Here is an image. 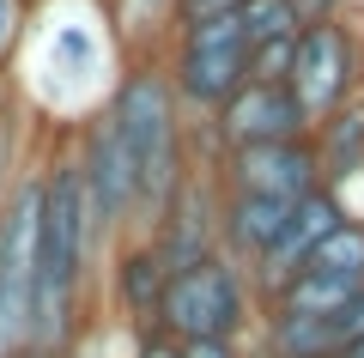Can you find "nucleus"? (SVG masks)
<instances>
[{
  "mask_svg": "<svg viewBox=\"0 0 364 358\" xmlns=\"http://www.w3.org/2000/svg\"><path fill=\"white\" fill-rule=\"evenodd\" d=\"M164 261L152 256V243H140V249H128V256L116 261V285H122V304L134 310L140 322H158V298H164Z\"/></svg>",
  "mask_w": 364,
  "mask_h": 358,
  "instance_id": "14",
  "label": "nucleus"
},
{
  "mask_svg": "<svg viewBox=\"0 0 364 358\" xmlns=\"http://www.w3.org/2000/svg\"><path fill=\"white\" fill-rule=\"evenodd\" d=\"M213 134H219L225 152H237V146H273V140H310V115L298 110L291 85H255V79H243L213 110Z\"/></svg>",
  "mask_w": 364,
  "mask_h": 358,
  "instance_id": "7",
  "label": "nucleus"
},
{
  "mask_svg": "<svg viewBox=\"0 0 364 358\" xmlns=\"http://www.w3.org/2000/svg\"><path fill=\"white\" fill-rule=\"evenodd\" d=\"M298 273H316V280H334V285L364 292V225H358V219H340L322 243L304 256Z\"/></svg>",
  "mask_w": 364,
  "mask_h": 358,
  "instance_id": "13",
  "label": "nucleus"
},
{
  "mask_svg": "<svg viewBox=\"0 0 364 358\" xmlns=\"http://www.w3.org/2000/svg\"><path fill=\"white\" fill-rule=\"evenodd\" d=\"M146 6H176V0H146Z\"/></svg>",
  "mask_w": 364,
  "mask_h": 358,
  "instance_id": "24",
  "label": "nucleus"
},
{
  "mask_svg": "<svg viewBox=\"0 0 364 358\" xmlns=\"http://www.w3.org/2000/svg\"><path fill=\"white\" fill-rule=\"evenodd\" d=\"M352 79H358V61H352V37L346 31H340L334 19H328V25H304L286 85H291V98H298V110L310 115V128L352 98Z\"/></svg>",
  "mask_w": 364,
  "mask_h": 358,
  "instance_id": "6",
  "label": "nucleus"
},
{
  "mask_svg": "<svg viewBox=\"0 0 364 358\" xmlns=\"http://www.w3.org/2000/svg\"><path fill=\"white\" fill-rule=\"evenodd\" d=\"M6 358H37V352H31V346H18V352H6Z\"/></svg>",
  "mask_w": 364,
  "mask_h": 358,
  "instance_id": "23",
  "label": "nucleus"
},
{
  "mask_svg": "<svg viewBox=\"0 0 364 358\" xmlns=\"http://www.w3.org/2000/svg\"><path fill=\"white\" fill-rule=\"evenodd\" d=\"M237 0H176V19H207V13H231Z\"/></svg>",
  "mask_w": 364,
  "mask_h": 358,
  "instance_id": "21",
  "label": "nucleus"
},
{
  "mask_svg": "<svg viewBox=\"0 0 364 358\" xmlns=\"http://www.w3.org/2000/svg\"><path fill=\"white\" fill-rule=\"evenodd\" d=\"M109 122L122 134V152L134 170V201H140V225L152 231L158 213L170 206V194L182 189V98L170 85V73L158 67H134L116 85Z\"/></svg>",
  "mask_w": 364,
  "mask_h": 358,
  "instance_id": "2",
  "label": "nucleus"
},
{
  "mask_svg": "<svg viewBox=\"0 0 364 358\" xmlns=\"http://www.w3.org/2000/svg\"><path fill=\"white\" fill-rule=\"evenodd\" d=\"M18 37H25V0H0V67L13 61Z\"/></svg>",
  "mask_w": 364,
  "mask_h": 358,
  "instance_id": "17",
  "label": "nucleus"
},
{
  "mask_svg": "<svg viewBox=\"0 0 364 358\" xmlns=\"http://www.w3.org/2000/svg\"><path fill=\"white\" fill-rule=\"evenodd\" d=\"M328 358H364V340H352V346H340V352H328Z\"/></svg>",
  "mask_w": 364,
  "mask_h": 358,
  "instance_id": "22",
  "label": "nucleus"
},
{
  "mask_svg": "<svg viewBox=\"0 0 364 358\" xmlns=\"http://www.w3.org/2000/svg\"><path fill=\"white\" fill-rule=\"evenodd\" d=\"M291 206H298V201H273V194H237V189H225V201H219V243H231L225 256L255 268L261 249L279 237V225H286Z\"/></svg>",
  "mask_w": 364,
  "mask_h": 358,
  "instance_id": "11",
  "label": "nucleus"
},
{
  "mask_svg": "<svg viewBox=\"0 0 364 358\" xmlns=\"http://www.w3.org/2000/svg\"><path fill=\"white\" fill-rule=\"evenodd\" d=\"M249 316V285H243V261H231L225 249H213L207 261L182 268L164 280L158 298V334L170 340H237Z\"/></svg>",
  "mask_w": 364,
  "mask_h": 358,
  "instance_id": "3",
  "label": "nucleus"
},
{
  "mask_svg": "<svg viewBox=\"0 0 364 358\" xmlns=\"http://www.w3.org/2000/svg\"><path fill=\"white\" fill-rule=\"evenodd\" d=\"M352 340H364V292L352 304L328 310V316H273L267 352L273 358H328Z\"/></svg>",
  "mask_w": 364,
  "mask_h": 358,
  "instance_id": "10",
  "label": "nucleus"
},
{
  "mask_svg": "<svg viewBox=\"0 0 364 358\" xmlns=\"http://www.w3.org/2000/svg\"><path fill=\"white\" fill-rule=\"evenodd\" d=\"M97 261V231L79 189V158L61 152L37 177V261H31V328L25 346L37 358H61L79 334V304Z\"/></svg>",
  "mask_w": 364,
  "mask_h": 358,
  "instance_id": "1",
  "label": "nucleus"
},
{
  "mask_svg": "<svg viewBox=\"0 0 364 358\" xmlns=\"http://www.w3.org/2000/svg\"><path fill=\"white\" fill-rule=\"evenodd\" d=\"M243 79H249V37H243L237 6L231 13H207V19H182L176 67H170V85H176L182 103L219 110Z\"/></svg>",
  "mask_w": 364,
  "mask_h": 358,
  "instance_id": "4",
  "label": "nucleus"
},
{
  "mask_svg": "<svg viewBox=\"0 0 364 358\" xmlns=\"http://www.w3.org/2000/svg\"><path fill=\"white\" fill-rule=\"evenodd\" d=\"M73 158H79V189H85V213H91V231H97V249H109L128 225H140L134 170H128V152H122V134L109 122V110L91 115V128L73 146Z\"/></svg>",
  "mask_w": 364,
  "mask_h": 358,
  "instance_id": "5",
  "label": "nucleus"
},
{
  "mask_svg": "<svg viewBox=\"0 0 364 358\" xmlns=\"http://www.w3.org/2000/svg\"><path fill=\"white\" fill-rule=\"evenodd\" d=\"M134 358H182V340H170V334H146V340H140V352H134Z\"/></svg>",
  "mask_w": 364,
  "mask_h": 358,
  "instance_id": "20",
  "label": "nucleus"
},
{
  "mask_svg": "<svg viewBox=\"0 0 364 358\" xmlns=\"http://www.w3.org/2000/svg\"><path fill=\"white\" fill-rule=\"evenodd\" d=\"M182 358H237V340H182Z\"/></svg>",
  "mask_w": 364,
  "mask_h": 358,
  "instance_id": "19",
  "label": "nucleus"
},
{
  "mask_svg": "<svg viewBox=\"0 0 364 358\" xmlns=\"http://www.w3.org/2000/svg\"><path fill=\"white\" fill-rule=\"evenodd\" d=\"M340 0H291V13H298V25H328L334 19Z\"/></svg>",
  "mask_w": 364,
  "mask_h": 358,
  "instance_id": "18",
  "label": "nucleus"
},
{
  "mask_svg": "<svg viewBox=\"0 0 364 358\" xmlns=\"http://www.w3.org/2000/svg\"><path fill=\"white\" fill-rule=\"evenodd\" d=\"M346 219V206H340V194L334 189H310L298 206L286 213V225H279V237H273L267 249H261V261H255V273H261V285L267 292H279V285L291 280V273L304 268V256H310L316 243H322L328 231Z\"/></svg>",
  "mask_w": 364,
  "mask_h": 358,
  "instance_id": "9",
  "label": "nucleus"
},
{
  "mask_svg": "<svg viewBox=\"0 0 364 358\" xmlns=\"http://www.w3.org/2000/svg\"><path fill=\"white\" fill-rule=\"evenodd\" d=\"M225 189L237 194H273V201H304L322 189V164H316L310 140H273V146H237L225 158Z\"/></svg>",
  "mask_w": 364,
  "mask_h": 358,
  "instance_id": "8",
  "label": "nucleus"
},
{
  "mask_svg": "<svg viewBox=\"0 0 364 358\" xmlns=\"http://www.w3.org/2000/svg\"><path fill=\"white\" fill-rule=\"evenodd\" d=\"M310 146H316V164H322V189L358 177L364 170V103L346 98L334 115H322L310 128Z\"/></svg>",
  "mask_w": 364,
  "mask_h": 358,
  "instance_id": "12",
  "label": "nucleus"
},
{
  "mask_svg": "<svg viewBox=\"0 0 364 358\" xmlns=\"http://www.w3.org/2000/svg\"><path fill=\"white\" fill-rule=\"evenodd\" d=\"M13 158H18V134H13V103H6V91H0V213H6V201H13Z\"/></svg>",
  "mask_w": 364,
  "mask_h": 358,
  "instance_id": "16",
  "label": "nucleus"
},
{
  "mask_svg": "<svg viewBox=\"0 0 364 358\" xmlns=\"http://www.w3.org/2000/svg\"><path fill=\"white\" fill-rule=\"evenodd\" d=\"M237 19H243V37L249 49L255 43H273V37H298V13H291V0H237Z\"/></svg>",
  "mask_w": 364,
  "mask_h": 358,
  "instance_id": "15",
  "label": "nucleus"
}]
</instances>
